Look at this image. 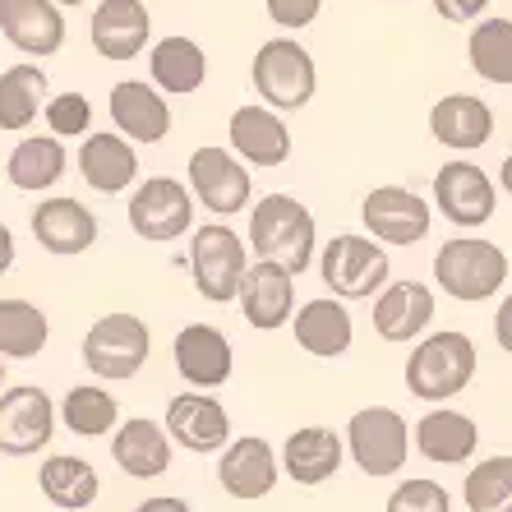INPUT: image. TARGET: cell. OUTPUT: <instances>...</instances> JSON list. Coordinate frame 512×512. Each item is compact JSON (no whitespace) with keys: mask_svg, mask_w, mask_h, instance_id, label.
Returning a JSON list of instances; mask_svg holds the SVG:
<instances>
[{"mask_svg":"<svg viewBox=\"0 0 512 512\" xmlns=\"http://www.w3.org/2000/svg\"><path fill=\"white\" fill-rule=\"evenodd\" d=\"M314 213L291 194H263L250 208V250L300 277L314 263Z\"/></svg>","mask_w":512,"mask_h":512,"instance_id":"6da1fadb","label":"cell"},{"mask_svg":"<svg viewBox=\"0 0 512 512\" xmlns=\"http://www.w3.org/2000/svg\"><path fill=\"white\" fill-rule=\"evenodd\" d=\"M476 365V342L457 328H443V333L420 337L416 351L406 356V388L420 402H453L476 379Z\"/></svg>","mask_w":512,"mask_h":512,"instance_id":"7a4b0ae2","label":"cell"},{"mask_svg":"<svg viewBox=\"0 0 512 512\" xmlns=\"http://www.w3.org/2000/svg\"><path fill=\"white\" fill-rule=\"evenodd\" d=\"M250 79L259 88V102L268 111H300L310 107L314 93H319V70H314V56L305 42L296 37H268L259 51H254Z\"/></svg>","mask_w":512,"mask_h":512,"instance_id":"3957f363","label":"cell"},{"mask_svg":"<svg viewBox=\"0 0 512 512\" xmlns=\"http://www.w3.org/2000/svg\"><path fill=\"white\" fill-rule=\"evenodd\" d=\"M434 282L443 296L462 300V305H480V300L499 296L508 282V254L494 240L457 236L434 254Z\"/></svg>","mask_w":512,"mask_h":512,"instance_id":"277c9868","label":"cell"},{"mask_svg":"<svg viewBox=\"0 0 512 512\" xmlns=\"http://www.w3.org/2000/svg\"><path fill=\"white\" fill-rule=\"evenodd\" d=\"M388 273H393V259L383 250L379 240L370 236H333L319 254V277L323 286L333 291V300H370L388 286Z\"/></svg>","mask_w":512,"mask_h":512,"instance_id":"5b68a950","label":"cell"},{"mask_svg":"<svg viewBox=\"0 0 512 512\" xmlns=\"http://www.w3.org/2000/svg\"><path fill=\"white\" fill-rule=\"evenodd\" d=\"M153 351V333L139 314H102L84 333V365L107 383H125L148 365Z\"/></svg>","mask_w":512,"mask_h":512,"instance_id":"8992f818","label":"cell"},{"mask_svg":"<svg viewBox=\"0 0 512 512\" xmlns=\"http://www.w3.org/2000/svg\"><path fill=\"white\" fill-rule=\"evenodd\" d=\"M245 268H250V250H245V240H240L227 222L194 227V236H190V273H194V286H199L203 300H213V305L236 300L240 282H245Z\"/></svg>","mask_w":512,"mask_h":512,"instance_id":"52a82bcc","label":"cell"},{"mask_svg":"<svg viewBox=\"0 0 512 512\" xmlns=\"http://www.w3.org/2000/svg\"><path fill=\"white\" fill-rule=\"evenodd\" d=\"M185 180H190V194L208 208L213 217H236L254 203V180L250 167L240 162L231 148L222 143H203L190 153V167H185Z\"/></svg>","mask_w":512,"mask_h":512,"instance_id":"ba28073f","label":"cell"},{"mask_svg":"<svg viewBox=\"0 0 512 512\" xmlns=\"http://www.w3.org/2000/svg\"><path fill=\"white\" fill-rule=\"evenodd\" d=\"M346 453L365 476H397L411 453V429L393 406H360L346 420Z\"/></svg>","mask_w":512,"mask_h":512,"instance_id":"9c48e42d","label":"cell"},{"mask_svg":"<svg viewBox=\"0 0 512 512\" xmlns=\"http://www.w3.org/2000/svg\"><path fill=\"white\" fill-rule=\"evenodd\" d=\"M194 227V194L176 176H148L130 190V231L148 245H171Z\"/></svg>","mask_w":512,"mask_h":512,"instance_id":"30bf717a","label":"cell"},{"mask_svg":"<svg viewBox=\"0 0 512 512\" xmlns=\"http://www.w3.org/2000/svg\"><path fill=\"white\" fill-rule=\"evenodd\" d=\"M56 434V402L37 383H14L0 393V453L37 457Z\"/></svg>","mask_w":512,"mask_h":512,"instance_id":"8fae6325","label":"cell"},{"mask_svg":"<svg viewBox=\"0 0 512 512\" xmlns=\"http://www.w3.org/2000/svg\"><path fill=\"white\" fill-rule=\"evenodd\" d=\"M360 222L370 231V240H379L383 250L393 245H420L434 227V213H429V203L420 199L416 190H406V185H379V190L365 194L360 203Z\"/></svg>","mask_w":512,"mask_h":512,"instance_id":"7c38bea8","label":"cell"},{"mask_svg":"<svg viewBox=\"0 0 512 512\" xmlns=\"http://www.w3.org/2000/svg\"><path fill=\"white\" fill-rule=\"evenodd\" d=\"M434 203H439V213L453 222V227L471 231V227H485L494 208H499V190H494V180L485 176V167L476 162H443L439 176H434Z\"/></svg>","mask_w":512,"mask_h":512,"instance_id":"4fadbf2b","label":"cell"},{"mask_svg":"<svg viewBox=\"0 0 512 512\" xmlns=\"http://www.w3.org/2000/svg\"><path fill=\"white\" fill-rule=\"evenodd\" d=\"M162 429H167V439L180 443L185 453H222L231 443V416L227 406L217 402L213 393H180L167 402V420H162Z\"/></svg>","mask_w":512,"mask_h":512,"instance_id":"5bb4252c","label":"cell"},{"mask_svg":"<svg viewBox=\"0 0 512 512\" xmlns=\"http://www.w3.org/2000/svg\"><path fill=\"white\" fill-rule=\"evenodd\" d=\"M171 360H176L180 379L190 383L194 393H213L231 379L236 370V351H231L227 333L213 328V323H190L180 328L176 342H171Z\"/></svg>","mask_w":512,"mask_h":512,"instance_id":"9a60e30c","label":"cell"},{"mask_svg":"<svg viewBox=\"0 0 512 512\" xmlns=\"http://www.w3.org/2000/svg\"><path fill=\"white\" fill-rule=\"evenodd\" d=\"M33 240L56 259H74V254H88L97 245V213L79 199H65V194H51L33 208L28 217Z\"/></svg>","mask_w":512,"mask_h":512,"instance_id":"2e32d148","label":"cell"},{"mask_svg":"<svg viewBox=\"0 0 512 512\" xmlns=\"http://www.w3.org/2000/svg\"><path fill=\"white\" fill-rule=\"evenodd\" d=\"M236 300H240V314H245L250 328L273 333V328H286L291 314H296V277L268 259H254L250 268H245V282H240Z\"/></svg>","mask_w":512,"mask_h":512,"instance_id":"e0dca14e","label":"cell"},{"mask_svg":"<svg viewBox=\"0 0 512 512\" xmlns=\"http://www.w3.org/2000/svg\"><path fill=\"white\" fill-rule=\"evenodd\" d=\"M217 480L227 489L231 499L240 503H254V499H268L282 480V462H277L273 443L250 434V439H231L222 448V462H217Z\"/></svg>","mask_w":512,"mask_h":512,"instance_id":"ac0fdd59","label":"cell"},{"mask_svg":"<svg viewBox=\"0 0 512 512\" xmlns=\"http://www.w3.org/2000/svg\"><path fill=\"white\" fill-rule=\"evenodd\" d=\"M153 37V14L143 0H102L88 19V42L102 60H134Z\"/></svg>","mask_w":512,"mask_h":512,"instance_id":"d6986e66","label":"cell"},{"mask_svg":"<svg viewBox=\"0 0 512 512\" xmlns=\"http://www.w3.org/2000/svg\"><path fill=\"white\" fill-rule=\"evenodd\" d=\"M0 33L14 51L47 60L65 47V10L56 0H0Z\"/></svg>","mask_w":512,"mask_h":512,"instance_id":"ffe728a7","label":"cell"},{"mask_svg":"<svg viewBox=\"0 0 512 512\" xmlns=\"http://www.w3.org/2000/svg\"><path fill=\"white\" fill-rule=\"evenodd\" d=\"M411 448L434 466H462V462H471L480 448V425L466 416V411L434 406V411H425V416L416 420V429H411Z\"/></svg>","mask_w":512,"mask_h":512,"instance_id":"44dd1931","label":"cell"},{"mask_svg":"<svg viewBox=\"0 0 512 512\" xmlns=\"http://www.w3.org/2000/svg\"><path fill=\"white\" fill-rule=\"evenodd\" d=\"M227 143L231 153L245 162V167H282L291 157V130L286 120L268 107H236L227 125Z\"/></svg>","mask_w":512,"mask_h":512,"instance_id":"7402d4cb","label":"cell"},{"mask_svg":"<svg viewBox=\"0 0 512 512\" xmlns=\"http://www.w3.org/2000/svg\"><path fill=\"white\" fill-rule=\"evenodd\" d=\"M111 125L125 143H162L171 134V107L143 79H120L111 88Z\"/></svg>","mask_w":512,"mask_h":512,"instance_id":"603a6c76","label":"cell"},{"mask_svg":"<svg viewBox=\"0 0 512 512\" xmlns=\"http://www.w3.org/2000/svg\"><path fill=\"white\" fill-rule=\"evenodd\" d=\"M79 176L93 194H125L134 190V180H139V153H134V143H125L116 130H97L79 143Z\"/></svg>","mask_w":512,"mask_h":512,"instance_id":"cb8c5ba5","label":"cell"},{"mask_svg":"<svg viewBox=\"0 0 512 512\" xmlns=\"http://www.w3.org/2000/svg\"><path fill=\"white\" fill-rule=\"evenodd\" d=\"M429 134L434 143L453 148V153H476L494 139V107L485 97L471 93H448L429 107Z\"/></svg>","mask_w":512,"mask_h":512,"instance_id":"d4e9b609","label":"cell"},{"mask_svg":"<svg viewBox=\"0 0 512 512\" xmlns=\"http://www.w3.org/2000/svg\"><path fill=\"white\" fill-rule=\"evenodd\" d=\"M342 457H346L342 434H333V429H323V425H305V429H291V434H286L277 462H282V476L314 489L342 471Z\"/></svg>","mask_w":512,"mask_h":512,"instance_id":"484cf974","label":"cell"},{"mask_svg":"<svg viewBox=\"0 0 512 512\" xmlns=\"http://www.w3.org/2000/svg\"><path fill=\"white\" fill-rule=\"evenodd\" d=\"M171 448L167 429L148 416L120 420V429L111 434V462L125 471L130 480H157L171 471Z\"/></svg>","mask_w":512,"mask_h":512,"instance_id":"4316f807","label":"cell"},{"mask_svg":"<svg viewBox=\"0 0 512 512\" xmlns=\"http://www.w3.org/2000/svg\"><path fill=\"white\" fill-rule=\"evenodd\" d=\"M434 323V291L425 282H393L374 300V333L383 342H416Z\"/></svg>","mask_w":512,"mask_h":512,"instance_id":"83f0119b","label":"cell"},{"mask_svg":"<svg viewBox=\"0 0 512 512\" xmlns=\"http://www.w3.org/2000/svg\"><path fill=\"white\" fill-rule=\"evenodd\" d=\"M291 333H296V346L305 356L319 360H337L351 351V314H346L342 300L333 296H314L305 300L291 319Z\"/></svg>","mask_w":512,"mask_h":512,"instance_id":"f1b7e54d","label":"cell"},{"mask_svg":"<svg viewBox=\"0 0 512 512\" xmlns=\"http://www.w3.org/2000/svg\"><path fill=\"white\" fill-rule=\"evenodd\" d=\"M148 79H153V88L162 97H190L203 88V79H208V56H203V47L194 42V37H162V42H153V51H148Z\"/></svg>","mask_w":512,"mask_h":512,"instance_id":"f546056e","label":"cell"},{"mask_svg":"<svg viewBox=\"0 0 512 512\" xmlns=\"http://www.w3.org/2000/svg\"><path fill=\"white\" fill-rule=\"evenodd\" d=\"M37 485H42L51 508H60V512H84V508H93L97 494H102L97 466L74 453H51L47 462L37 466Z\"/></svg>","mask_w":512,"mask_h":512,"instance_id":"4dcf8cb0","label":"cell"},{"mask_svg":"<svg viewBox=\"0 0 512 512\" xmlns=\"http://www.w3.org/2000/svg\"><path fill=\"white\" fill-rule=\"evenodd\" d=\"M70 167V153H65V143L51 139V134H28V139L14 143L10 162H5V176H10L14 190L24 194H47L51 185H60Z\"/></svg>","mask_w":512,"mask_h":512,"instance_id":"1f68e13d","label":"cell"},{"mask_svg":"<svg viewBox=\"0 0 512 512\" xmlns=\"http://www.w3.org/2000/svg\"><path fill=\"white\" fill-rule=\"evenodd\" d=\"M56 420L70 429L74 439H107V434L120 429V402L102 383H74L70 393L60 397Z\"/></svg>","mask_w":512,"mask_h":512,"instance_id":"d6a6232c","label":"cell"},{"mask_svg":"<svg viewBox=\"0 0 512 512\" xmlns=\"http://www.w3.org/2000/svg\"><path fill=\"white\" fill-rule=\"evenodd\" d=\"M47 70L37 65H10L0 74V130L5 134H24L37 120V111L47 107Z\"/></svg>","mask_w":512,"mask_h":512,"instance_id":"836d02e7","label":"cell"},{"mask_svg":"<svg viewBox=\"0 0 512 512\" xmlns=\"http://www.w3.org/2000/svg\"><path fill=\"white\" fill-rule=\"evenodd\" d=\"M51 337L47 314L33 300L5 296L0 300V360H33L42 356V346Z\"/></svg>","mask_w":512,"mask_h":512,"instance_id":"e575fe53","label":"cell"},{"mask_svg":"<svg viewBox=\"0 0 512 512\" xmlns=\"http://www.w3.org/2000/svg\"><path fill=\"white\" fill-rule=\"evenodd\" d=\"M466 60L485 84L512 88V19H480L466 37Z\"/></svg>","mask_w":512,"mask_h":512,"instance_id":"d590c367","label":"cell"},{"mask_svg":"<svg viewBox=\"0 0 512 512\" xmlns=\"http://www.w3.org/2000/svg\"><path fill=\"white\" fill-rule=\"evenodd\" d=\"M466 512H512V457H480L462 480Z\"/></svg>","mask_w":512,"mask_h":512,"instance_id":"8d00e7d4","label":"cell"},{"mask_svg":"<svg viewBox=\"0 0 512 512\" xmlns=\"http://www.w3.org/2000/svg\"><path fill=\"white\" fill-rule=\"evenodd\" d=\"M47 130L51 139H88V125H93V102L84 93H56L47 97Z\"/></svg>","mask_w":512,"mask_h":512,"instance_id":"74e56055","label":"cell"},{"mask_svg":"<svg viewBox=\"0 0 512 512\" xmlns=\"http://www.w3.org/2000/svg\"><path fill=\"white\" fill-rule=\"evenodd\" d=\"M383 512H453V499H448V489L439 480L411 476L388 494V508Z\"/></svg>","mask_w":512,"mask_h":512,"instance_id":"f35d334b","label":"cell"},{"mask_svg":"<svg viewBox=\"0 0 512 512\" xmlns=\"http://www.w3.org/2000/svg\"><path fill=\"white\" fill-rule=\"evenodd\" d=\"M263 10H268V19H273L277 28L300 33V28H310L323 14V0H263Z\"/></svg>","mask_w":512,"mask_h":512,"instance_id":"ab89813d","label":"cell"},{"mask_svg":"<svg viewBox=\"0 0 512 512\" xmlns=\"http://www.w3.org/2000/svg\"><path fill=\"white\" fill-rule=\"evenodd\" d=\"M485 10H489V0H434V14L448 19V24H476Z\"/></svg>","mask_w":512,"mask_h":512,"instance_id":"60d3db41","label":"cell"},{"mask_svg":"<svg viewBox=\"0 0 512 512\" xmlns=\"http://www.w3.org/2000/svg\"><path fill=\"white\" fill-rule=\"evenodd\" d=\"M494 342H499L503 356H512V291L503 296L499 314H494Z\"/></svg>","mask_w":512,"mask_h":512,"instance_id":"b9f144b4","label":"cell"},{"mask_svg":"<svg viewBox=\"0 0 512 512\" xmlns=\"http://www.w3.org/2000/svg\"><path fill=\"white\" fill-rule=\"evenodd\" d=\"M134 512H194L185 499H176V494H157V499H143Z\"/></svg>","mask_w":512,"mask_h":512,"instance_id":"7bdbcfd3","label":"cell"},{"mask_svg":"<svg viewBox=\"0 0 512 512\" xmlns=\"http://www.w3.org/2000/svg\"><path fill=\"white\" fill-rule=\"evenodd\" d=\"M14 254H19V250H14V231L0 222V273H10V268H14Z\"/></svg>","mask_w":512,"mask_h":512,"instance_id":"ee69618b","label":"cell"},{"mask_svg":"<svg viewBox=\"0 0 512 512\" xmlns=\"http://www.w3.org/2000/svg\"><path fill=\"white\" fill-rule=\"evenodd\" d=\"M499 180H503V190H508V194H512V153H508V157H503V167H499Z\"/></svg>","mask_w":512,"mask_h":512,"instance_id":"f6af8a7d","label":"cell"},{"mask_svg":"<svg viewBox=\"0 0 512 512\" xmlns=\"http://www.w3.org/2000/svg\"><path fill=\"white\" fill-rule=\"evenodd\" d=\"M60 10H79V5H88V0H56Z\"/></svg>","mask_w":512,"mask_h":512,"instance_id":"bcb514c9","label":"cell"},{"mask_svg":"<svg viewBox=\"0 0 512 512\" xmlns=\"http://www.w3.org/2000/svg\"><path fill=\"white\" fill-rule=\"evenodd\" d=\"M0 393H5V365H0Z\"/></svg>","mask_w":512,"mask_h":512,"instance_id":"7dc6e473","label":"cell"}]
</instances>
